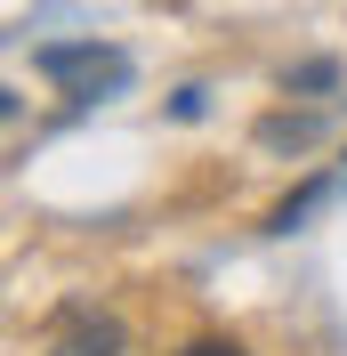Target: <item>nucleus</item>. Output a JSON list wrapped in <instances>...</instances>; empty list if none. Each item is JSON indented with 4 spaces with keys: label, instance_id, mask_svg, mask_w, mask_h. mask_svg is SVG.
<instances>
[{
    "label": "nucleus",
    "instance_id": "f257e3e1",
    "mask_svg": "<svg viewBox=\"0 0 347 356\" xmlns=\"http://www.w3.org/2000/svg\"><path fill=\"white\" fill-rule=\"evenodd\" d=\"M33 65H41V81L65 89L73 106H97V97L130 89V57L113 41H49V49H33Z\"/></svg>",
    "mask_w": 347,
    "mask_h": 356
},
{
    "label": "nucleus",
    "instance_id": "f03ea898",
    "mask_svg": "<svg viewBox=\"0 0 347 356\" xmlns=\"http://www.w3.org/2000/svg\"><path fill=\"white\" fill-rule=\"evenodd\" d=\"M121 324L105 308H89V300H65V308L49 316V356H121Z\"/></svg>",
    "mask_w": 347,
    "mask_h": 356
},
{
    "label": "nucleus",
    "instance_id": "7ed1b4c3",
    "mask_svg": "<svg viewBox=\"0 0 347 356\" xmlns=\"http://www.w3.org/2000/svg\"><path fill=\"white\" fill-rule=\"evenodd\" d=\"M323 195H331V178H307L299 195H282V202H275V219H266V227H275V235H291L299 219H315V211H323Z\"/></svg>",
    "mask_w": 347,
    "mask_h": 356
},
{
    "label": "nucleus",
    "instance_id": "20e7f679",
    "mask_svg": "<svg viewBox=\"0 0 347 356\" xmlns=\"http://www.w3.org/2000/svg\"><path fill=\"white\" fill-rule=\"evenodd\" d=\"M315 130H323L315 113H266V122H259V146H307Z\"/></svg>",
    "mask_w": 347,
    "mask_h": 356
},
{
    "label": "nucleus",
    "instance_id": "39448f33",
    "mask_svg": "<svg viewBox=\"0 0 347 356\" xmlns=\"http://www.w3.org/2000/svg\"><path fill=\"white\" fill-rule=\"evenodd\" d=\"M282 89H291V97H315V89H339V65H331V57H307V65H291V73H282Z\"/></svg>",
    "mask_w": 347,
    "mask_h": 356
},
{
    "label": "nucleus",
    "instance_id": "423d86ee",
    "mask_svg": "<svg viewBox=\"0 0 347 356\" xmlns=\"http://www.w3.org/2000/svg\"><path fill=\"white\" fill-rule=\"evenodd\" d=\"M178 356H251V348H242V340H218V332H210V340H186Z\"/></svg>",
    "mask_w": 347,
    "mask_h": 356
},
{
    "label": "nucleus",
    "instance_id": "0eeeda50",
    "mask_svg": "<svg viewBox=\"0 0 347 356\" xmlns=\"http://www.w3.org/2000/svg\"><path fill=\"white\" fill-rule=\"evenodd\" d=\"M339 178H347V170H339Z\"/></svg>",
    "mask_w": 347,
    "mask_h": 356
}]
</instances>
